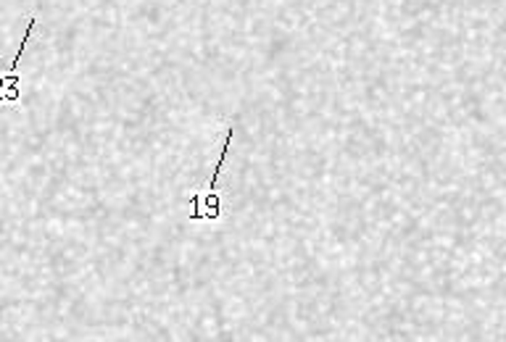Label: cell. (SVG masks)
<instances>
[{
  "mask_svg": "<svg viewBox=\"0 0 506 342\" xmlns=\"http://www.w3.org/2000/svg\"><path fill=\"white\" fill-rule=\"evenodd\" d=\"M37 24V19L32 16L27 24V32H25V37H22V45H19V51H16V58H14V64H11V72L8 74H0V103L5 105H16L22 101V77H19V64H22V55L27 51V43L29 37H32V29Z\"/></svg>",
  "mask_w": 506,
  "mask_h": 342,
  "instance_id": "obj_1",
  "label": "cell"
},
{
  "mask_svg": "<svg viewBox=\"0 0 506 342\" xmlns=\"http://www.w3.org/2000/svg\"><path fill=\"white\" fill-rule=\"evenodd\" d=\"M230 145H233V127L227 132V137H224V145H222V158H219V163H216V169H213L212 180L206 184V209H213V219L219 216V200H216V195H213V190H216V180H219V174H222V166H224V158L230 153Z\"/></svg>",
  "mask_w": 506,
  "mask_h": 342,
  "instance_id": "obj_2",
  "label": "cell"
}]
</instances>
